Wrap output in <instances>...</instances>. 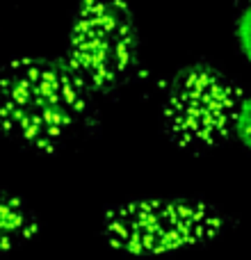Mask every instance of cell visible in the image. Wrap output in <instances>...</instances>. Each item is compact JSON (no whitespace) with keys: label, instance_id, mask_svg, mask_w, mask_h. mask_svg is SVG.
Returning <instances> with one entry per match:
<instances>
[{"label":"cell","instance_id":"obj_1","mask_svg":"<svg viewBox=\"0 0 251 260\" xmlns=\"http://www.w3.org/2000/svg\"><path fill=\"white\" fill-rule=\"evenodd\" d=\"M96 126V94L67 57H18L0 67V135L9 142L53 155Z\"/></svg>","mask_w":251,"mask_h":260},{"label":"cell","instance_id":"obj_3","mask_svg":"<svg viewBox=\"0 0 251 260\" xmlns=\"http://www.w3.org/2000/svg\"><path fill=\"white\" fill-rule=\"evenodd\" d=\"M242 89L210 62H192L167 82L160 121L165 137L187 153H208L235 135Z\"/></svg>","mask_w":251,"mask_h":260},{"label":"cell","instance_id":"obj_2","mask_svg":"<svg viewBox=\"0 0 251 260\" xmlns=\"http://www.w3.org/2000/svg\"><path fill=\"white\" fill-rule=\"evenodd\" d=\"M231 229L219 206L197 197L133 199L110 206L101 235L110 249L135 258H155L215 242Z\"/></svg>","mask_w":251,"mask_h":260},{"label":"cell","instance_id":"obj_4","mask_svg":"<svg viewBox=\"0 0 251 260\" xmlns=\"http://www.w3.org/2000/svg\"><path fill=\"white\" fill-rule=\"evenodd\" d=\"M142 41L125 0H78L67 62L96 96H114L139 73Z\"/></svg>","mask_w":251,"mask_h":260},{"label":"cell","instance_id":"obj_5","mask_svg":"<svg viewBox=\"0 0 251 260\" xmlns=\"http://www.w3.org/2000/svg\"><path fill=\"white\" fill-rule=\"evenodd\" d=\"M39 233V217L21 197L0 189V253L14 251Z\"/></svg>","mask_w":251,"mask_h":260},{"label":"cell","instance_id":"obj_6","mask_svg":"<svg viewBox=\"0 0 251 260\" xmlns=\"http://www.w3.org/2000/svg\"><path fill=\"white\" fill-rule=\"evenodd\" d=\"M235 37H238V46H240V50H242V55L251 64V0L247 3V7L242 9V14H240V18H238Z\"/></svg>","mask_w":251,"mask_h":260},{"label":"cell","instance_id":"obj_7","mask_svg":"<svg viewBox=\"0 0 251 260\" xmlns=\"http://www.w3.org/2000/svg\"><path fill=\"white\" fill-rule=\"evenodd\" d=\"M235 137L240 139L244 148L251 153V94L242 99L238 114V123H235Z\"/></svg>","mask_w":251,"mask_h":260}]
</instances>
